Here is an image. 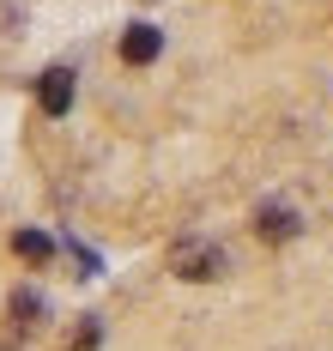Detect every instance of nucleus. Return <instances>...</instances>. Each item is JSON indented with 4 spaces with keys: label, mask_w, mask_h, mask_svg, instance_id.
Here are the masks:
<instances>
[{
    "label": "nucleus",
    "mask_w": 333,
    "mask_h": 351,
    "mask_svg": "<svg viewBox=\"0 0 333 351\" xmlns=\"http://www.w3.org/2000/svg\"><path fill=\"white\" fill-rule=\"evenodd\" d=\"M219 273H224V254L212 243H182V248H176V279L206 285V279H219Z\"/></svg>",
    "instance_id": "obj_1"
},
{
    "label": "nucleus",
    "mask_w": 333,
    "mask_h": 351,
    "mask_svg": "<svg viewBox=\"0 0 333 351\" xmlns=\"http://www.w3.org/2000/svg\"><path fill=\"white\" fill-rule=\"evenodd\" d=\"M158 55H164V31H158V25L140 19V25L121 31V61H127V67H151Z\"/></svg>",
    "instance_id": "obj_2"
},
{
    "label": "nucleus",
    "mask_w": 333,
    "mask_h": 351,
    "mask_svg": "<svg viewBox=\"0 0 333 351\" xmlns=\"http://www.w3.org/2000/svg\"><path fill=\"white\" fill-rule=\"evenodd\" d=\"M73 91H79L73 67H49V73L37 79V104H42V115H67V109H73Z\"/></svg>",
    "instance_id": "obj_3"
},
{
    "label": "nucleus",
    "mask_w": 333,
    "mask_h": 351,
    "mask_svg": "<svg viewBox=\"0 0 333 351\" xmlns=\"http://www.w3.org/2000/svg\"><path fill=\"white\" fill-rule=\"evenodd\" d=\"M255 230L267 237V243H291V237H297V212H285V206H260V212H255Z\"/></svg>",
    "instance_id": "obj_4"
},
{
    "label": "nucleus",
    "mask_w": 333,
    "mask_h": 351,
    "mask_svg": "<svg viewBox=\"0 0 333 351\" xmlns=\"http://www.w3.org/2000/svg\"><path fill=\"white\" fill-rule=\"evenodd\" d=\"M12 254H18V261H31V267H42V261L55 254V243H49L42 230H18V237H12Z\"/></svg>",
    "instance_id": "obj_5"
},
{
    "label": "nucleus",
    "mask_w": 333,
    "mask_h": 351,
    "mask_svg": "<svg viewBox=\"0 0 333 351\" xmlns=\"http://www.w3.org/2000/svg\"><path fill=\"white\" fill-rule=\"evenodd\" d=\"M37 315H42L37 291H12V321H18V327H37Z\"/></svg>",
    "instance_id": "obj_6"
},
{
    "label": "nucleus",
    "mask_w": 333,
    "mask_h": 351,
    "mask_svg": "<svg viewBox=\"0 0 333 351\" xmlns=\"http://www.w3.org/2000/svg\"><path fill=\"white\" fill-rule=\"evenodd\" d=\"M91 346H97V321H85L73 339H67V351H91Z\"/></svg>",
    "instance_id": "obj_7"
}]
</instances>
